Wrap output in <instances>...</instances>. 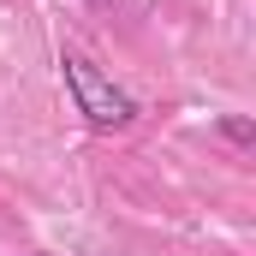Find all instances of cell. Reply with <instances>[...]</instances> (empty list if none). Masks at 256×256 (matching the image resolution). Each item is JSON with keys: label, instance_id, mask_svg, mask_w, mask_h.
<instances>
[{"label": "cell", "instance_id": "cell-1", "mask_svg": "<svg viewBox=\"0 0 256 256\" xmlns=\"http://www.w3.org/2000/svg\"><path fill=\"white\" fill-rule=\"evenodd\" d=\"M60 78H66V90H72V108L84 114V126H96V131H126L131 120H137V102H131V96H126L96 60H90V54L66 48V54H60Z\"/></svg>", "mask_w": 256, "mask_h": 256}, {"label": "cell", "instance_id": "cell-2", "mask_svg": "<svg viewBox=\"0 0 256 256\" xmlns=\"http://www.w3.org/2000/svg\"><path fill=\"white\" fill-rule=\"evenodd\" d=\"M220 131H226L232 143H250V120H220Z\"/></svg>", "mask_w": 256, "mask_h": 256}]
</instances>
